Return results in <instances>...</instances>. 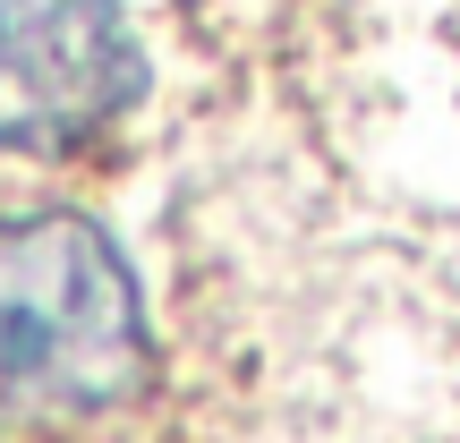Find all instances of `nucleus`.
I'll use <instances>...</instances> for the list:
<instances>
[{"label": "nucleus", "mask_w": 460, "mask_h": 443, "mask_svg": "<svg viewBox=\"0 0 460 443\" xmlns=\"http://www.w3.org/2000/svg\"><path fill=\"white\" fill-rule=\"evenodd\" d=\"M146 384V298L111 230L68 205L0 214V427L111 418Z\"/></svg>", "instance_id": "obj_1"}, {"label": "nucleus", "mask_w": 460, "mask_h": 443, "mask_svg": "<svg viewBox=\"0 0 460 443\" xmlns=\"http://www.w3.org/2000/svg\"><path fill=\"white\" fill-rule=\"evenodd\" d=\"M146 94L128 0H0V154H85Z\"/></svg>", "instance_id": "obj_2"}]
</instances>
